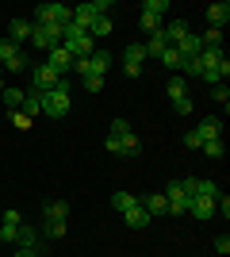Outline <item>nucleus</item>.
<instances>
[{"mask_svg":"<svg viewBox=\"0 0 230 257\" xmlns=\"http://www.w3.org/2000/svg\"><path fill=\"white\" fill-rule=\"evenodd\" d=\"M207 23L215 27V31H222V27L230 23V4H226V0H222V4H211V8H207Z\"/></svg>","mask_w":230,"mask_h":257,"instance_id":"obj_17","label":"nucleus"},{"mask_svg":"<svg viewBox=\"0 0 230 257\" xmlns=\"http://www.w3.org/2000/svg\"><path fill=\"white\" fill-rule=\"evenodd\" d=\"M16 257H39V249H20Z\"/></svg>","mask_w":230,"mask_h":257,"instance_id":"obj_44","label":"nucleus"},{"mask_svg":"<svg viewBox=\"0 0 230 257\" xmlns=\"http://www.w3.org/2000/svg\"><path fill=\"white\" fill-rule=\"evenodd\" d=\"M188 31H192V27H188L184 20H173V23H165V35H169V43H173V46L180 43V39H184Z\"/></svg>","mask_w":230,"mask_h":257,"instance_id":"obj_26","label":"nucleus"},{"mask_svg":"<svg viewBox=\"0 0 230 257\" xmlns=\"http://www.w3.org/2000/svg\"><path fill=\"white\" fill-rule=\"evenodd\" d=\"M111 139H115V135H111ZM115 154H119V158H134V154H142V142H138V135H134V131L119 135V139H115Z\"/></svg>","mask_w":230,"mask_h":257,"instance_id":"obj_11","label":"nucleus"},{"mask_svg":"<svg viewBox=\"0 0 230 257\" xmlns=\"http://www.w3.org/2000/svg\"><path fill=\"white\" fill-rule=\"evenodd\" d=\"M196 135H199L203 142H211V139H222V119H219V115H207V119H203V123L196 127Z\"/></svg>","mask_w":230,"mask_h":257,"instance_id":"obj_15","label":"nucleus"},{"mask_svg":"<svg viewBox=\"0 0 230 257\" xmlns=\"http://www.w3.org/2000/svg\"><path fill=\"white\" fill-rule=\"evenodd\" d=\"M8 119H12V123H16V127H23V131H27V127H31V123H35V119H27V115H23V111H8Z\"/></svg>","mask_w":230,"mask_h":257,"instance_id":"obj_37","label":"nucleus"},{"mask_svg":"<svg viewBox=\"0 0 230 257\" xmlns=\"http://www.w3.org/2000/svg\"><path fill=\"white\" fill-rule=\"evenodd\" d=\"M46 65H50V69H54L58 77H66L69 69H73V58H69V50H66V46H54V50L46 54Z\"/></svg>","mask_w":230,"mask_h":257,"instance_id":"obj_9","label":"nucleus"},{"mask_svg":"<svg viewBox=\"0 0 230 257\" xmlns=\"http://www.w3.org/2000/svg\"><path fill=\"white\" fill-rule=\"evenodd\" d=\"M39 104H43V115L66 119V115H69V104H73V100H69V81L62 77V81H58L50 92H43V96H39Z\"/></svg>","mask_w":230,"mask_h":257,"instance_id":"obj_1","label":"nucleus"},{"mask_svg":"<svg viewBox=\"0 0 230 257\" xmlns=\"http://www.w3.org/2000/svg\"><path fill=\"white\" fill-rule=\"evenodd\" d=\"M69 223H46V238H62Z\"/></svg>","mask_w":230,"mask_h":257,"instance_id":"obj_38","label":"nucleus"},{"mask_svg":"<svg viewBox=\"0 0 230 257\" xmlns=\"http://www.w3.org/2000/svg\"><path fill=\"white\" fill-rule=\"evenodd\" d=\"M123 219H127V226H134V230H142V226H150V215L142 211V204H131L127 211H123Z\"/></svg>","mask_w":230,"mask_h":257,"instance_id":"obj_22","label":"nucleus"},{"mask_svg":"<svg viewBox=\"0 0 230 257\" xmlns=\"http://www.w3.org/2000/svg\"><path fill=\"white\" fill-rule=\"evenodd\" d=\"M142 62H146L142 43H131L127 54H123V69H127V77H142Z\"/></svg>","mask_w":230,"mask_h":257,"instance_id":"obj_8","label":"nucleus"},{"mask_svg":"<svg viewBox=\"0 0 230 257\" xmlns=\"http://www.w3.org/2000/svg\"><path fill=\"white\" fill-rule=\"evenodd\" d=\"M0 88H4V69H0Z\"/></svg>","mask_w":230,"mask_h":257,"instance_id":"obj_45","label":"nucleus"},{"mask_svg":"<svg viewBox=\"0 0 230 257\" xmlns=\"http://www.w3.org/2000/svg\"><path fill=\"white\" fill-rule=\"evenodd\" d=\"M108 8H111L108 0H100V4H96V0H88V4H77V8H73V23H77V27H85V31H88L96 16H108Z\"/></svg>","mask_w":230,"mask_h":257,"instance_id":"obj_6","label":"nucleus"},{"mask_svg":"<svg viewBox=\"0 0 230 257\" xmlns=\"http://www.w3.org/2000/svg\"><path fill=\"white\" fill-rule=\"evenodd\" d=\"M199 50H203V43H199V35H196V31H188L184 39L176 43V54H180V58H196Z\"/></svg>","mask_w":230,"mask_h":257,"instance_id":"obj_20","label":"nucleus"},{"mask_svg":"<svg viewBox=\"0 0 230 257\" xmlns=\"http://www.w3.org/2000/svg\"><path fill=\"white\" fill-rule=\"evenodd\" d=\"M215 249L226 257V253H230V238H226V234H219V238H215Z\"/></svg>","mask_w":230,"mask_h":257,"instance_id":"obj_43","label":"nucleus"},{"mask_svg":"<svg viewBox=\"0 0 230 257\" xmlns=\"http://www.w3.org/2000/svg\"><path fill=\"white\" fill-rule=\"evenodd\" d=\"M62 31L66 27H43V23H31V39L27 43L35 46V50H54V46H62Z\"/></svg>","mask_w":230,"mask_h":257,"instance_id":"obj_3","label":"nucleus"},{"mask_svg":"<svg viewBox=\"0 0 230 257\" xmlns=\"http://www.w3.org/2000/svg\"><path fill=\"white\" fill-rule=\"evenodd\" d=\"M211 100H215V104H222V111H226V104H230V92H226V85H215V88H211Z\"/></svg>","mask_w":230,"mask_h":257,"instance_id":"obj_35","label":"nucleus"},{"mask_svg":"<svg viewBox=\"0 0 230 257\" xmlns=\"http://www.w3.org/2000/svg\"><path fill=\"white\" fill-rule=\"evenodd\" d=\"M27 119H35V115H43V104H39V96L35 92H27V100H23V107H20Z\"/></svg>","mask_w":230,"mask_h":257,"instance_id":"obj_29","label":"nucleus"},{"mask_svg":"<svg viewBox=\"0 0 230 257\" xmlns=\"http://www.w3.org/2000/svg\"><path fill=\"white\" fill-rule=\"evenodd\" d=\"M23 226V215L16 211V207H8L4 211V219H0V234H4V242H16V230Z\"/></svg>","mask_w":230,"mask_h":257,"instance_id":"obj_12","label":"nucleus"},{"mask_svg":"<svg viewBox=\"0 0 230 257\" xmlns=\"http://www.w3.org/2000/svg\"><path fill=\"white\" fill-rule=\"evenodd\" d=\"M43 215H46V223H69V204L66 200H50L43 207Z\"/></svg>","mask_w":230,"mask_h":257,"instance_id":"obj_16","label":"nucleus"},{"mask_svg":"<svg viewBox=\"0 0 230 257\" xmlns=\"http://www.w3.org/2000/svg\"><path fill=\"white\" fill-rule=\"evenodd\" d=\"M184 146H188V150H199V146H203V139H199L196 131H188V135H184Z\"/></svg>","mask_w":230,"mask_h":257,"instance_id":"obj_39","label":"nucleus"},{"mask_svg":"<svg viewBox=\"0 0 230 257\" xmlns=\"http://www.w3.org/2000/svg\"><path fill=\"white\" fill-rule=\"evenodd\" d=\"M199 150L207 154V158H211V161H219V158H222V154H226V146H222V139H211V142H203V146H199Z\"/></svg>","mask_w":230,"mask_h":257,"instance_id":"obj_32","label":"nucleus"},{"mask_svg":"<svg viewBox=\"0 0 230 257\" xmlns=\"http://www.w3.org/2000/svg\"><path fill=\"white\" fill-rule=\"evenodd\" d=\"M16 242H20V249H43V234H39V226H27V223L16 230Z\"/></svg>","mask_w":230,"mask_h":257,"instance_id":"obj_13","label":"nucleus"},{"mask_svg":"<svg viewBox=\"0 0 230 257\" xmlns=\"http://www.w3.org/2000/svg\"><path fill=\"white\" fill-rule=\"evenodd\" d=\"M131 204H138V196H131V192H115V196H111V207H115V211H127V207H131Z\"/></svg>","mask_w":230,"mask_h":257,"instance_id":"obj_30","label":"nucleus"},{"mask_svg":"<svg viewBox=\"0 0 230 257\" xmlns=\"http://www.w3.org/2000/svg\"><path fill=\"white\" fill-rule=\"evenodd\" d=\"M138 23H142V31H146V35H153V31H161V27H165V23L157 20V16H146V12L138 16Z\"/></svg>","mask_w":230,"mask_h":257,"instance_id":"obj_34","label":"nucleus"},{"mask_svg":"<svg viewBox=\"0 0 230 257\" xmlns=\"http://www.w3.org/2000/svg\"><path fill=\"white\" fill-rule=\"evenodd\" d=\"M157 62H161L165 69H173V73H180V62H184V58L176 54V46H165V50L157 54Z\"/></svg>","mask_w":230,"mask_h":257,"instance_id":"obj_25","label":"nucleus"},{"mask_svg":"<svg viewBox=\"0 0 230 257\" xmlns=\"http://www.w3.org/2000/svg\"><path fill=\"white\" fill-rule=\"evenodd\" d=\"M127 131H131V123H127V119H115V123H111V135H115V139H119V135H127Z\"/></svg>","mask_w":230,"mask_h":257,"instance_id":"obj_42","label":"nucleus"},{"mask_svg":"<svg viewBox=\"0 0 230 257\" xmlns=\"http://www.w3.org/2000/svg\"><path fill=\"white\" fill-rule=\"evenodd\" d=\"M27 69H31L27 77H31V92H35V96L50 92V88H54L58 81H62V77H58V73H54V69H50L46 62H35V65H27Z\"/></svg>","mask_w":230,"mask_h":257,"instance_id":"obj_4","label":"nucleus"},{"mask_svg":"<svg viewBox=\"0 0 230 257\" xmlns=\"http://www.w3.org/2000/svg\"><path fill=\"white\" fill-rule=\"evenodd\" d=\"M138 204H142V211L150 215H169V200H165L161 192H153V196H138Z\"/></svg>","mask_w":230,"mask_h":257,"instance_id":"obj_14","label":"nucleus"},{"mask_svg":"<svg viewBox=\"0 0 230 257\" xmlns=\"http://www.w3.org/2000/svg\"><path fill=\"white\" fill-rule=\"evenodd\" d=\"M188 215H192V219H199V223H207V219H215V200H203V196H192V200H188Z\"/></svg>","mask_w":230,"mask_h":257,"instance_id":"obj_10","label":"nucleus"},{"mask_svg":"<svg viewBox=\"0 0 230 257\" xmlns=\"http://www.w3.org/2000/svg\"><path fill=\"white\" fill-rule=\"evenodd\" d=\"M69 20H73V8H66V4H39L31 23H43V27H66Z\"/></svg>","mask_w":230,"mask_h":257,"instance_id":"obj_2","label":"nucleus"},{"mask_svg":"<svg viewBox=\"0 0 230 257\" xmlns=\"http://www.w3.org/2000/svg\"><path fill=\"white\" fill-rule=\"evenodd\" d=\"M27 39H31V20H12L8 23V43H27Z\"/></svg>","mask_w":230,"mask_h":257,"instance_id":"obj_19","label":"nucleus"},{"mask_svg":"<svg viewBox=\"0 0 230 257\" xmlns=\"http://www.w3.org/2000/svg\"><path fill=\"white\" fill-rule=\"evenodd\" d=\"M0 69H4V73H20V69H27V54H23L16 43H8V39L0 43Z\"/></svg>","mask_w":230,"mask_h":257,"instance_id":"obj_5","label":"nucleus"},{"mask_svg":"<svg viewBox=\"0 0 230 257\" xmlns=\"http://www.w3.org/2000/svg\"><path fill=\"white\" fill-rule=\"evenodd\" d=\"M199 43H203V50H222V31H215V27H207V31L199 35Z\"/></svg>","mask_w":230,"mask_h":257,"instance_id":"obj_28","label":"nucleus"},{"mask_svg":"<svg viewBox=\"0 0 230 257\" xmlns=\"http://www.w3.org/2000/svg\"><path fill=\"white\" fill-rule=\"evenodd\" d=\"M85 88H88V92H100V88H104V77H100V73H88L85 77Z\"/></svg>","mask_w":230,"mask_h":257,"instance_id":"obj_36","label":"nucleus"},{"mask_svg":"<svg viewBox=\"0 0 230 257\" xmlns=\"http://www.w3.org/2000/svg\"><path fill=\"white\" fill-rule=\"evenodd\" d=\"M196 196H203V200H219L222 188H219L215 181H203V177H199V192H196Z\"/></svg>","mask_w":230,"mask_h":257,"instance_id":"obj_31","label":"nucleus"},{"mask_svg":"<svg viewBox=\"0 0 230 257\" xmlns=\"http://www.w3.org/2000/svg\"><path fill=\"white\" fill-rule=\"evenodd\" d=\"M111 31H115V23H111V16H96V20H92V27H88V35H92V43H100V39H108Z\"/></svg>","mask_w":230,"mask_h":257,"instance_id":"obj_21","label":"nucleus"},{"mask_svg":"<svg viewBox=\"0 0 230 257\" xmlns=\"http://www.w3.org/2000/svg\"><path fill=\"white\" fill-rule=\"evenodd\" d=\"M108 65H111V54L108 50H100V46H96V50L88 54V69H92V73L104 77V73H108Z\"/></svg>","mask_w":230,"mask_h":257,"instance_id":"obj_23","label":"nucleus"},{"mask_svg":"<svg viewBox=\"0 0 230 257\" xmlns=\"http://www.w3.org/2000/svg\"><path fill=\"white\" fill-rule=\"evenodd\" d=\"M165 46H173V43H169V35H165V27H161V31H153L150 39L142 43V50H146V58H157Z\"/></svg>","mask_w":230,"mask_h":257,"instance_id":"obj_18","label":"nucleus"},{"mask_svg":"<svg viewBox=\"0 0 230 257\" xmlns=\"http://www.w3.org/2000/svg\"><path fill=\"white\" fill-rule=\"evenodd\" d=\"M0 100H4V104H8V111H20L23 107V100H27V92H23V88H0Z\"/></svg>","mask_w":230,"mask_h":257,"instance_id":"obj_24","label":"nucleus"},{"mask_svg":"<svg viewBox=\"0 0 230 257\" xmlns=\"http://www.w3.org/2000/svg\"><path fill=\"white\" fill-rule=\"evenodd\" d=\"M142 12H146V16H157V20H161L165 12H169V4H165V0H146Z\"/></svg>","mask_w":230,"mask_h":257,"instance_id":"obj_33","label":"nucleus"},{"mask_svg":"<svg viewBox=\"0 0 230 257\" xmlns=\"http://www.w3.org/2000/svg\"><path fill=\"white\" fill-rule=\"evenodd\" d=\"M176 115H192V96H184V100H176Z\"/></svg>","mask_w":230,"mask_h":257,"instance_id":"obj_40","label":"nucleus"},{"mask_svg":"<svg viewBox=\"0 0 230 257\" xmlns=\"http://www.w3.org/2000/svg\"><path fill=\"white\" fill-rule=\"evenodd\" d=\"M0 246H4V234H0Z\"/></svg>","mask_w":230,"mask_h":257,"instance_id":"obj_46","label":"nucleus"},{"mask_svg":"<svg viewBox=\"0 0 230 257\" xmlns=\"http://www.w3.org/2000/svg\"><path fill=\"white\" fill-rule=\"evenodd\" d=\"M161 196L169 200V215H188V196L180 192V181H169Z\"/></svg>","mask_w":230,"mask_h":257,"instance_id":"obj_7","label":"nucleus"},{"mask_svg":"<svg viewBox=\"0 0 230 257\" xmlns=\"http://www.w3.org/2000/svg\"><path fill=\"white\" fill-rule=\"evenodd\" d=\"M165 92H169V100L176 104V100H184V96H188V81H184L180 73H176L173 81H169V88H165Z\"/></svg>","mask_w":230,"mask_h":257,"instance_id":"obj_27","label":"nucleus"},{"mask_svg":"<svg viewBox=\"0 0 230 257\" xmlns=\"http://www.w3.org/2000/svg\"><path fill=\"white\" fill-rule=\"evenodd\" d=\"M73 73H81V77L92 73V69H88V58H73Z\"/></svg>","mask_w":230,"mask_h":257,"instance_id":"obj_41","label":"nucleus"}]
</instances>
